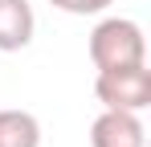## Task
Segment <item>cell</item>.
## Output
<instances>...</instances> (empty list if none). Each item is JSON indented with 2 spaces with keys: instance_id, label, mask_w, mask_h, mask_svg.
Returning a JSON list of instances; mask_svg holds the SVG:
<instances>
[{
  "instance_id": "obj_5",
  "label": "cell",
  "mask_w": 151,
  "mask_h": 147,
  "mask_svg": "<svg viewBox=\"0 0 151 147\" xmlns=\"http://www.w3.org/2000/svg\"><path fill=\"white\" fill-rule=\"evenodd\" d=\"M0 147H41V122L29 110H0Z\"/></svg>"
},
{
  "instance_id": "obj_2",
  "label": "cell",
  "mask_w": 151,
  "mask_h": 147,
  "mask_svg": "<svg viewBox=\"0 0 151 147\" xmlns=\"http://www.w3.org/2000/svg\"><path fill=\"white\" fill-rule=\"evenodd\" d=\"M94 98L106 110H147L151 106V70L143 66H123V70H98L94 78Z\"/></svg>"
},
{
  "instance_id": "obj_4",
  "label": "cell",
  "mask_w": 151,
  "mask_h": 147,
  "mask_svg": "<svg viewBox=\"0 0 151 147\" xmlns=\"http://www.w3.org/2000/svg\"><path fill=\"white\" fill-rule=\"evenodd\" d=\"M37 33V17L29 0H0V53L25 49Z\"/></svg>"
},
{
  "instance_id": "obj_6",
  "label": "cell",
  "mask_w": 151,
  "mask_h": 147,
  "mask_svg": "<svg viewBox=\"0 0 151 147\" xmlns=\"http://www.w3.org/2000/svg\"><path fill=\"white\" fill-rule=\"evenodd\" d=\"M57 12H70V17H98V12H106L114 0H49Z\"/></svg>"
},
{
  "instance_id": "obj_3",
  "label": "cell",
  "mask_w": 151,
  "mask_h": 147,
  "mask_svg": "<svg viewBox=\"0 0 151 147\" xmlns=\"http://www.w3.org/2000/svg\"><path fill=\"white\" fill-rule=\"evenodd\" d=\"M90 147H147V131L135 110H106L90 122Z\"/></svg>"
},
{
  "instance_id": "obj_1",
  "label": "cell",
  "mask_w": 151,
  "mask_h": 147,
  "mask_svg": "<svg viewBox=\"0 0 151 147\" xmlns=\"http://www.w3.org/2000/svg\"><path fill=\"white\" fill-rule=\"evenodd\" d=\"M90 61L94 70H123L147 61V37L131 17H106L90 33Z\"/></svg>"
}]
</instances>
